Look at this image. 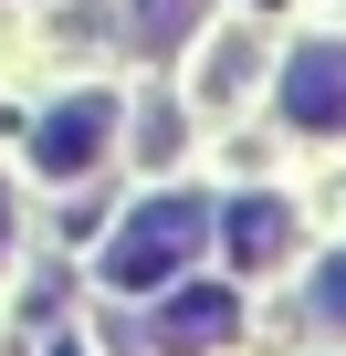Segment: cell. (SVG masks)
Returning <instances> with one entry per match:
<instances>
[{"mask_svg": "<svg viewBox=\"0 0 346 356\" xmlns=\"http://www.w3.org/2000/svg\"><path fill=\"white\" fill-rule=\"evenodd\" d=\"M315 325H336V335H346V262H325V273H315Z\"/></svg>", "mask_w": 346, "mask_h": 356, "instance_id": "obj_7", "label": "cell"}, {"mask_svg": "<svg viewBox=\"0 0 346 356\" xmlns=\"http://www.w3.org/2000/svg\"><path fill=\"white\" fill-rule=\"evenodd\" d=\"M221 231H231V262H242V273H262V262H283V241H294V210H283V200H242Z\"/></svg>", "mask_w": 346, "mask_h": 356, "instance_id": "obj_4", "label": "cell"}, {"mask_svg": "<svg viewBox=\"0 0 346 356\" xmlns=\"http://www.w3.org/2000/svg\"><path fill=\"white\" fill-rule=\"evenodd\" d=\"M221 335H231V293H179V304L157 314V346H168V356H200V346H221Z\"/></svg>", "mask_w": 346, "mask_h": 356, "instance_id": "obj_5", "label": "cell"}, {"mask_svg": "<svg viewBox=\"0 0 346 356\" xmlns=\"http://www.w3.org/2000/svg\"><path fill=\"white\" fill-rule=\"evenodd\" d=\"M283 115H294L304 136H336V126H346V42H304V53H294Z\"/></svg>", "mask_w": 346, "mask_h": 356, "instance_id": "obj_3", "label": "cell"}, {"mask_svg": "<svg viewBox=\"0 0 346 356\" xmlns=\"http://www.w3.org/2000/svg\"><path fill=\"white\" fill-rule=\"evenodd\" d=\"M200 231H210V210H200V200H147V210L116 231V252H105V283H126V293L168 283V273L200 252Z\"/></svg>", "mask_w": 346, "mask_h": 356, "instance_id": "obj_1", "label": "cell"}, {"mask_svg": "<svg viewBox=\"0 0 346 356\" xmlns=\"http://www.w3.org/2000/svg\"><path fill=\"white\" fill-rule=\"evenodd\" d=\"M189 11H200V0H126V32H136L147 53H168V42L189 32Z\"/></svg>", "mask_w": 346, "mask_h": 356, "instance_id": "obj_6", "label": "cell"}, {"mask_svg": "<svg viewBox=\"0 0 346 356\" xmlns=\"http://www.w3.org/2000/svg\"><path fill=\"white\" fill-rule=\"evenodd\" d=\"M105 136H116V105H105V95H74V105H53V115L32 126V168H42V178H84V168L105 157Z\"/></svg>", "mask_w": 346, "mask_h": 356, "instance_id": "obj_2", "label": "cell"}]
</instances>
